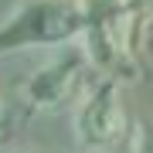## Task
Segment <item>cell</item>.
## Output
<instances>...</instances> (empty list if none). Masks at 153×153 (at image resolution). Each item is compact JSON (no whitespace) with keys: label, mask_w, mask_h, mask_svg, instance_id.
<instances>
[{"label":"cell","mask_w":153,"mask_h":153,"mask_svg":"<svg viewBox=\"0 0 153 153\" xmlns=\"http://www.w3.org/2000/svg\"><path fill=\"white\" fill-rule=\"evenodd\" d=\"M82 38L85 58L99 71H116L129 55V24L133 4L129 0H82Z\"/></svg>","instance_id":"cell-2"},{"label":"cell","mask_w":153,"mask_h":153,"mask_svg":"<svg viewBox=\"0 0 153 153\" xmlns=\"http://www.w3.org/2000/svg\"><path fill=\"white\" fill-rule=\"evenodd\" d=\"M126 136V112L119 102V88L102 82L88 88L75 105V140L85 150H112Z\"/></svg>","instance_id":"cell-3"},{"label":"cell","mask_w":153,"mask_h":153,"mask_svg":"<svg viewBox=\"0 0 153 153\" xmlns=\"http://www.w3.org/2000/svg\"><path fill=\"white\" fill-rule=\"evenodd\" d=\"M133 150H136V153H153V119H143V123L136 126Z\"/></svg>","instance_id":"cell-5"},{"label":"cell","mask_w":153,"mask_h":153,"mask_svg":"<svg viewBox=\"0 0 153 153\" xmlns=\"http://www.w3.org/2000/svg\"><path fill=\"white\" fill-rule=\"evenodd\" d=\"M85 71H88L85 51L71 48L31 78L24 85V95H27V102L34 109H68V105H78L85 99Z\"/></svg>","instance_id":"cell-4"},{"label":"cell","mask_w":153,"mask_h":153,"mask_svg":"<svg viewBox=\"0 0 153 153\" xmlns=\"http://www.w3.org/2000/svg\"><path fill=\"white\" fill-rule=\"evenodd\" d=\"M82 0H27L0 27V51L71 41L82 34Z\"/></svg>","instance_id":"cell-1"}]
</instances>
